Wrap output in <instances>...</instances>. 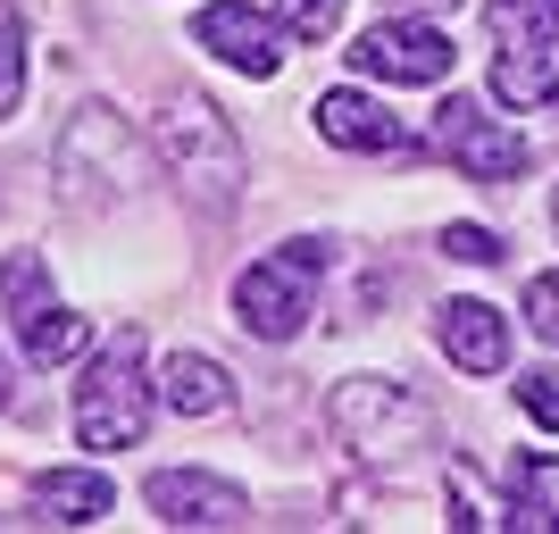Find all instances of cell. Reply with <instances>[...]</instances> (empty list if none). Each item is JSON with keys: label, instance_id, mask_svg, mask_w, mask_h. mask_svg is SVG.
I'll return each mask as SVG.
<instances>
[{"label": "cell", "instance_id": "obj_5", "mask_svg": "<svg viewBox=\"0 0 559 534\" xmlns=\"http://www.w3.org/2000/svg\"><path fill=\"white\" fill-rule=\"evenodd\" d=\"M151 401H159V384L142 376V334H117L75 384V442L84 451H134L151 435Z\"/></svg>", "mask_w": 559, "mask_h": 534}, {"label": "cell", "instance_id": "obj_19", "mask_svg": "<svg viewBox=\"0 0 559 534\" xmlns=\"http://www.w3.org/2000/svg\"><path fill=\"white\" fill-rule=\"evenodd\" d=\"M518 410H526L543 435H559V368H526L518 376Z\"/></svg>", "mask_w": 559, "mask_h": 534}, {"label": "cell", "instance_id": "obj_16", "mask_svg": "<svg viewBox=\"0 0 559 534\" xmlns=\"http://www.w3.org/2000/svg\"><path fill=\"white\" fill-rule=\"evenodd\" d=\"M159 401L176 418H217L234 401V376L217 359H201V351H176V359H159Z\"/></svg>", "mask_w": 559, "mask_h": 534}, {"label": "cell", "instance_id": "obj_25", "mask_svg": "<svg viewBox=\"0 0 559 534\" xmlns=\"http://www.w3.org/2000/svg\"><path fill=\"white\" fill-rule=\"evenodd\" d=\"M551 226H559V192H551Z\"/></svg>", "mask_w": 559, "mask_h": 534}, {"label": "cell", "instance_id": "obj_15", "mask_svg": "<svg viewBox=\"0 0 559 534\" xmlns=\"http://www.w3.org/2000/svg\"><path fill=\"white\" fill-rule=\"evenodd\" d=\"M501 526L559 534V451H518L501 467Z\"/></svg>", "mask_w": 559, "mask_h": 534}, {"label": "cell", "instance_id": "obj_13", "mask_svg": "<svg viewBox=\"0 0 559 534\" xmlns=\"http://www.w3.org/2000/svg\"><path fill=\"white\" fill-rule=\"evenodd\" d=\"M435 343L460 376H501L510 368V318L492 301H443L435 309Z\"/></svg>", "mask_w": 559, "mask_h": 534}, {"label": "cell", "instance_id": "obj_6", "mask_svg": "<svg viewBox=\"0 0 559 534\" xmlns=\"http://www.w3.org/2000/svg\"><path fill=\"white\" fill-rule=\"evenodd\" d=\"M492 100L501 109H543L559 100V17L543 0H492Z\"/></svg>", "mask_w": 559, "mask_h": 534}, {"label": "cell", "instance_id": "obj_24", "mask_svg": "<svg viewBox=\"0 0 559 534\" xmlns=\"http://www.w3.org/2000/svg\"><path fill=\"white\" fill-rule=\"evenodd\" d=\"M0 410H9V368H0Z\"/></svg>", "mask_w": 559, "mask_h": 534}, {"label": "cell", "instance_id": "obj_18", "mask_svg": "<svg viewBox=\"0 0 559 534\" xmlns=\"http://www.w3.org/2000/svg\"><path fill=\"white\" fill-rule=\"evenodd\" d=\"M17 93H25V17L0 0V117L17 109Z\"/></svg>", "mask_w": 559, "mask_h": 534}, {"label": "cell", "instance_id": "obj_4", "mask_svg": "<svg viewBox=\"0 0 559 534\" xmlns=\"http://www.w3.org/2000/svg\"><path fill=\"white\" fill-rule=\"evenodd\" d=\"M151 159H159V142H142L109 100H93L59 134V192L68 201H126V192L151 185Z\"/></svg>", "mask_w": 559, "mask_h": 534}, {"label": "cell", "instance_id": "obj_3", "mask_svg": "<svg viewBox=\"0 0 559 534\" xmlns=\"http://www.w3.org/2000/svg\"><path fill=\"white\" fill-rule=\"evenodd\" d=\"M326 426H334V442H343L350 460H368V467H401L409 451L435 442L426 401L409 393V384H393V376H343L334 401H326Z\"/></svg>", "mask_w": 559, "mask_h": 534}, {"label": "cell", "instance_id": "obj_17", "mask_svg": "<svg viewBox=\"0 0 559 534\" xmlns=\"http://www.w3.org/2000/svg\"><path fill=\"white\" fill-rule=\"evenodd\" d=\"M276 17L293 43H334L343 34V0H276Z\"/></svg>", "mask_w": 559, "mask_h": 534}, {"label": "cell", "instance_id": "obj_14", "mask_svg": "<svg viewBox=\"0 0 559 534\" xmlns=\"http://www.w3.org/2000/svg\"><path fill=\"white\" fill-rule=\"evenodd\" d=\"M109 510H117V485L100 467H43L25 485V518L34 526H100Z\"/></svg>", "mask_w": 559, "mask_h": 534}, {"label": "cell", "instance_id": "obj_7", "mask_svg": "<svg viewBox=\"0 0 559 534\" xmlns=\"http://www.w3.org/2000/svg\"><path fill=\"white\" fill-rule=\"evenodd\" d=\"M0 301H9V334H17V351L34 359V368H68V359H84L93 318H75V309L50 293L43 251H9V259H0Z\"/></svg>", "mask_w": 559, "mask_h": 534}, {"label": "cell", "instance_id": "obj_12", "mask_svg": "<svg viewBox=\"0 0 559 534\" xmlns=\"http://www.w3.org/2000/svg\"><path fill=\"white\" fill-rule=\"evenodd\" d=\"M309 117H318V134H326L334 151H368V159H384V151H418V134H409L376 93H359V84L318 93V109H309Z\"/></svg>", "mask_w": 559, "mask_h": 534}, {"label": "cell", "instance_id": "obj_26", "mask_svg": "<svg viewBox=\"0 0 559 534\" xmlns=\"http://www.w3.org/2000/svg\"><path fill=\"white\" fill-rule=\"evenodd\" d=\"M543 9H551V17H559V0H543Z\"/></svg>", "mask_w": 559, "mask_h": 534}, {"label": "cell", "instance_id": "obj_23", "mask_svg": "<svg viewBox=\"0 0 559 534\" xmlns=\"http://www.w3.org/2000/svg\"><path fill=\"white\" fill-rule=\"evenodd\" d=\"M384 9H409V17H426V9H460V0H384Z\"/></svg>", "mask_w": 559, "mask_h": 534}, {"label": "cell", "instance_id": "obj_9", "mask_svg": "<svg viewBox=\"0 0 559 534\" xmlns=\"http://www.w3.org/2000/svg\"><path fill=\"white\" fill-rule=\"evenodd\" d=\"M451 59H460L451 34H443V25H426V17H409V9H393L384 25H368V34L350 43V68L376 75V84H443Z\"/></svg>", "mask_w": 559, "mask_h": 534}, {"label": "cell", "instance_id": "obj_21", "mask_svg": "<svg viewBox=\"0 0 559 534\" xmlns=\"http://www.w3.org/2000/svg\"><path fill=\"white\" fill-rule=\"evenodd\" d=\"M451 526H467V534L501 526V518L485 510V493H476V476H467V467H451Z\"/></svg>", "mask_w": 559, "mask_h": 534}, {"label": "cell", "instance_id": "obj_20", "mask_svg": "<svg viewBox=\"0 0 559 534\" xmlns=\"http://www.w3.org/2000/svg\"><path fill=\"white\" fill-rule=\"evenodd\" d=\"M443 259H460V268H501V234L492 226H443Z\"/></svg>", "mask_w": 559, "mask_h": 534}, {"label": "cell", "instance_id": "obj_10", "mask_svg": "<svg viewBox=\"0 0 559 534\" xmlns=\"http://www.w3.org/2000/svg\"><path fill=\"white\" fill-rule=\"evenodd\" d=\"M192 43L210 50V59H226L234 75H276L293 34H284V17H259L251 0H210L192 17Z\"/></svg>", "mask_w": 559, "mask_h": 534}, {"label": "cell", "instance_id": "obj_2", "mask_svg": "<svg viewBox=\"0 0 559 534\" xmlns=\"http://www.w3.org/2000/svg\"><path fill=\"white\" fill-rule=\"evenodd\" d=\"M326 268H334V242H318V234L259 251L251 268L234 276V318H242V334H259V343H293V334L318 318V284H326Z\"/></svg>", "mask_w": 559, "mask_h": 534}, {"label": "cell", "instance_id": "obj_22", "mask_svg": "<svg viewBox=\"0 0 559 534\" xmlns=\"http://www.w3.org/2000/svg\"><path fill=\"white\" fill-rule=\"evenodd\" d=\"M526 325H535L543 343H559V268H551V276H535V284H526Z\"/></svg>", "mask_w": 559, "mask_h": 534}, {"label": "cell", "instance_id": "obj_11", "mask_svg": "<svg viewBox=\"0 0 559 534\" xmlns=\"http://www.w3.org/2000/svg\"><path fill=\"white\" fill-rule=\"evenodd\" d=\"M142 501H151V518H159V526H185V534L242 526V518H251L242 485H226V476H210V467H159V476L142 485Z\"/></svg>", "mask_w": 559, "mask_h": 534}, {"label": "cell", "instance_id": "obj_1", "mask_svg": "<svg viewBox=\"0 0 559 534\" xmlns=\"http://www.w3.org/2000/svg\"><path fill=\"white\" fill-rule=\"evenodd\" d=\"M151 142H159V167L185 185V201H201L210 217H226L242 201V142H234L226 109L192 84H167L159 109H151Z\"/></svg>", "mask_w": 559, "mask_h": 534}, {"label": "cell", "instance_id": "obj_8", "mask_svg": "<svg viewBox=\"0 0 559 534\" xmlns=\"http://www.w3.org/2000/svg\"><path fill=\"white\" fill-rule=\"evenodd\" d=\"M435 151H443L460 176H476V185H510V176H526V167H535L526 134H518V126H501L485 100H467V93L435 109Z\"/></svg>", "mask_w": 559, "mask_h": 534}]
</instances>
